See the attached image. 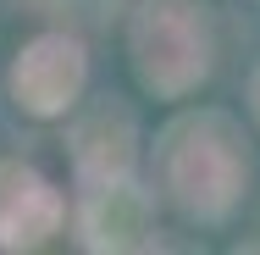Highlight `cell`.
<instances>
[{
    "mask_svg": "<svg viewBox=\"0 0 260 255\" xmlns=\"http://www.w3.org/2000/svg\"><path fill=\"white\" fill-rule=\"evenodd\" d=\"M155 189L188 222H227L249 189V155L233 117H177L155 145Z\"/></svg>",
    "mask_w": 260,
    "mask_h": 255,
    "instance_id": "1",
    "label": "cell"
},
{
    "mask_svg": "<svg viewBox=\"0 0 260 255\" xmlns=\"http://www.w3.org/2000/svg\"><path fill=\"white\" fill-rule=\"evenodd\" d=\"M210 39L200 0H139L127 17V67L155 100H183L210 78Z\"/></svg>",
    "mask_w": 260,
    "mask_h": 255,
    "instance_id": "2",
    "label": "cell"
},
{
    "mask_svg": "<svg viewBox=\"0 0 260 255\" xmlns=\"http://www.w3.org/2000/svg\"><path fill=\"white\" fill-rule=\"evenodd\" d=\"M83 83H89V50L78 34H34L11 55V72H6L17 111L39 117V122L67 117L83 95Z\"/></svg>",
    "mask_w": 260,
    "mask_h": 255,
    "instance_id": "3",
    "label": "cell"
},
{
    "mask_svg": "<svg viewBox=\"0 0 260 255\" xmlns=\"http://www.w3.org/2000/svg\"><path fill=\"white\" fill-rule=\"evenodd\" d=\"M155 233V211L150 194L133 183V178H116V183H89L78 194L72 211V239L94 255H122V250H144Z\"/></svg>",
    "mask_w": 260,
    "mask_h": 255,
    "instance_id": "4",
    "label": "cell"
},
{
    "mask_svg": "<svg viewBox=\"0 0 260 255\" xmlns=\"http://www.w3.org/2000/svg\"><path fill=\"white\" fill-rule=\"evenodd\" d=\"M61 228H67L61 189L28 161H0V250L6 255L45 250Z\"/></svg>",
    "mask_w": 260,
    "mask_h": 255,
    "instance_id": "5",
    "label": "cell"
},
{
    "mask_svg": "<svg viewBox=\"0 0 260 255\" xmlns=\"http://www.w3.org/2000/svg\"><path fill=\"white\" fill-rule=\"evenodd\" d=\"M67 155H72V178H78V189L133 178V161H139V128H133L127 111L100 105V111H89V117L72 122V133H67Z\"/></svg>",
    "mask_w": 260,
    "mask_h": 255,
    "instance_id": "6",
    "label": "cell"
},
{
    "mask_svg": "<svg viewBox=\"0 0 260 255\" xmlns=\"http://www.w3.org/2000/svg\"><path fill=\"white\" fill-rule=\"evenodd\" d=\"M249 111H255V122H260V67H255V78H249Z\"/></svg>",
    "mask_w": 260,
    "mask_h": 255,
    "instance_id": "7",
    "label": "cell"
}]
</instances>
